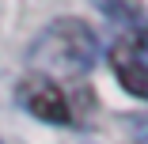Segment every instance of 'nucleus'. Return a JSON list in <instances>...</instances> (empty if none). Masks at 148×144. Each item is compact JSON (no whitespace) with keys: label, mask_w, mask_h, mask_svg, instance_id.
<instances>
[{"label":"nucleus","mask_w":148,"mask_h":144,"mask_svg":"<svg viewBox=\"0 0 148 144\" xmlns=\"http://www.w3.org/2000/svg\"><path fill=\"white\" fill-rule=\"evenodd\" d=\"M27 61L53 76H84L99 61V38L84 19H53L31 42Z\"/></svg>","instance_id":"f257e3e1"},{"label":"nucleus","mask_w":148,"mask_h":144,"mask_svg":"<svg viewBox=\"0 0 148 144\" xmlns=\"http://www.w3.org/2000/svg\"><path fill=\"white\" fill-rule=\"evenodd\" d=\"M110 68L129 95L148 99V23L133 27L125 38L110 46Z\"/></svg>","instance_id":"f03ea898"},{"label":"nucleus","mask_w":148,"mask_h":144,"mask_svg":"<svg viewBox=\"0 0 148 144\" xmlns=\"http://www.w3.org/2000/svg\"><path fill=\"white\" fill-rule=\"evenodd\" d=\"M15 99H19V106H23L27 114H34L38 121L72 125V106H69L65 91L57 87L49 76H31V80H23L19 91H15Z\"/></svg>","instance_id":"7ed1b4c3"},{"label":"nucleus","mask_w":148,"mask_h":144,"mask_svg":"<svg viewBox=\"0 0 148 144\" xmlns=\"http://www.w3.org/2000/svg\"><path fill=\"white\" fill-rule=\"evenodd\" d=\"M99 12L110 15V19H125L129 27H140V19H144V12L133 8V4H99Z\"/></svg>","instance_id":"20e7f679"}]
</instances>
